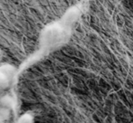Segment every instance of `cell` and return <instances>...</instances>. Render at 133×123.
<instances>
[{
  "mask_svg": "<svg viewBox=\"0 0 133 123\" xmlns=\"http://www.w3.org/2000/svg\"><path fill=\"white\" fill-rule=\"evenodd\" d=\"M64 29L61 24H50L42 30L40 43L44 47H51L57 44L63 39Z\"/></svg>",
  "mask_w": 133,
  "mask_h": 123,
  "instance_id": "1",
  "label": "cell"
},
{
  "mask_svg": "<svg viewBox=\"0 0 133 123\" xmlns=\"http://www.w3.org/2000/svg\"><path fill=\"white\" fill-rule=\"evenodd\" d=\"M0 106L2 107L8 108V109L13 110L15 106V99L11 94L7 92H4V94L2 95L1 99H0Z\"/></svg>",
  "mask_w": 133,
  "mask_h": 123,
  "instance_id": "2",
  "label": "cell"
},
{
  "mask_svg": "<svg viewBox=\"0 0 133 123\" xmlns=\"http://www.w3.org/2000/svg\"><path fill=\"white\" fill-rule=\"evenodd\" d=\"M0 71L6 76L8 79L12 81L14 78L15 74H16V69L13 65L9 64V63H4V64L0 65Z\"/></svg>",
  "mask_w": 133,
  "mask_h": 123,
  "instance_id": "3",
  "label": "cell"
},
{
  "mask_svg": "<svg viewBox=\"0 0 133 123\" xmlns=\"http://www.w3.org/2000/svg\"><path fill=\"white\" fill-rule=\"evenodd\" d=\"M12 110L0 106V122H5L11 118Z\"/></svg>",
  "mask_w": 133,
  "mask_h": 123,
  "instance_id": "4",
  "label": "cell"
},
{
  "mask_svg": "<svg viewBox=\"0 0 133 123\" xmlns=\"http://www.w3.org/2000/svg\"><path fill=\"white\" fill-rule=\"evenodd\" d=\"M11 80L8 79L3 72L0 71V90H5L10 85Z\"/></svg>",
  "mask_w": 133,
  "mask_h": 123,
  "instance_id": "5",
  "label": "cell"
},
{
  "mask_svg": "<svg viewBox=\"0 0 133 123\" xmlns=\"http://www.w3.org/2000/svg\"><path fill=\"white\" fill-rule=\"evenodd\" d=\"M16 123H34V117L30 113H25L19 117Z\"/></svg>",
  "mask_w": 133,
  "mask_h": 123,
  "instance_id": "6",
  "label": "cell"
},
{
  "mask_svg": "<svg viewBox=\"0 0 133 123\" xmlns=\"http://www.w3.org/2000/svg\"><path fill=\"white\" fill-rule=\"evenodd\" d=\"M5 90H0V99H1L2 95L4 94V92H5Z\"/></svg>",
  "mask_w": 133,
  "mask_h": 123,
  "instance_id": "7",
  "label": "cell"
},
{
  "mask_svg": "<svg viewBox=\"0 0 133 123\" xmlns=\"http://www.w3.org/2000/svg\"><path fill=\"white\" fill-rule=\"evenodd\" d=\"M1 55H2V52H1V50H0V58H1Z\"/></svg>",
  "mask_w": 133,
  "mask_h": 123,
  "instance_id": "8",
  "label": "cell"
}]
</instances>
